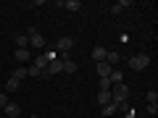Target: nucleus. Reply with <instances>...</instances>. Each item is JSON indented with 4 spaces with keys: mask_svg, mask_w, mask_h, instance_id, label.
Returning a JSON list of instances; mask_svg holds the SVG:
<instances>
[{
    "mask_svg": "<svg viewBox=\"0 0 158 118\" xmlns=\"http://www.w3.org/2000/svg\"><path fill=\"white\" fill-rule=\"evenodd\" d=\"M108 79H111V84H121V81H124V73H121V71H116V68H111Z\"/></svg>",
    "mask_w": 158,
    "mask_h": 118,
    "instance_id": "ddd939ff",
    "label": "nucleus"
},
{
    "mask_svg": "<svg viewBox=\"0 0 158 118\" xmlns=\"http://www.w3.org/2000/svg\"><path fill=\"white\" fill-rule=\"evenodd\" d=\"M8 102H11V100H8V95H0V108H6Z\"/></svg>",
    "mask_w": 158,
    "mask_h": 118,
    "instance_id": "393cba45",
    "label": "nucleus"
},
{
    "mask_svg": "<svg viewBox=\"0 0 158 118\" xmlns=\"http://www.w3.org/2000/svg\"><path fill=\"white\" fill-rule=\"evenodd\" d=\"M3 110H6V116H8V118H19V116H21V108H19L16 102H8Z\"/></svg>",
    "mask_w": 158,
    "mask_h": 118,
    "instance_id": "423d86ee",
    "label": "nucleus"
},
{
    "mask_svg": "<svg viewBox=\"0 0 158 118\" xmlns=\"http://www.w3.org/2000/svg\"><path fill=\"white\" fill-rule=\"evenodd\" d=\"M95 68H98V76H100V79H108V73H111V68H113V66H108V63L103 61V63H98Z\"/></svg>",
    "mask_w": 158,
    "mask_h": 118,
    "instance_id": "1a4fd4ad",
    "label": "nucleus"
},
{
    "mask_svg": "<svg viewBox=\"0 0 158 118\" xmlns=\"http://www.w3.org/2000/svg\"><path fill=\"white\" fill-rule=\"evenodd\" d=\"M98 102H100V108L108 105L111 102V92H98Z\"/></svg>",
    "mask_w": 158,
    "mask_h": 118,
    "instance_id": "dca6fc26",
    "label": "nucleus"
},
{
    "mask_svg": "<svg viewBox=\"0 0 158 118\" xmlns=\"http://www.w3.org/2000/svg\"><path fill=\"white\" fill-rule=\"evenodd\" d=\"M148 66H150V55H148V53H137V55L129 58V68L132 71H145Z\"/></svg>",
    "mask_w": 158,
    "mask_h": 118,
    "instance_id": "f03ea898",
    "label": "nucleus"
},
{
    "mask_svg": "<svg viewBox=\"0 0 158 118\" xmlns=\"http://www.w3.org/2000/svg\"><path fill=\"white\" fill-rule=\"evenodd\" d=\"M13 55H16V61H19V63H29V50H24V47H19Z\"/></svg>",
    "mask_w": 158,
    "mask_h": 118,
    "instance_id": "4468645a",
    "label": "nucleus"
},
{
    "mask_svg": "<svg viewBox=\"0 0 158 118\" xmlns=\"http://www.w3.org/2000/svg\"><path fill=\"white\" fill-rule=\"evenodd\" d=\"M50 61H53V55H50V53H42V55H37V58H34V63H32V66H37L40 71H45Z\"/></svg>",
    "mask_w": 158,
    "mask_h": 118,
    "instance_id": "39448f33",
    "label": "nucleus"
},
{
    "mask_svg": "<svg viewBox=\"0 0 158 118\" xmlns=\"http://www.w3.org/2000/svg\"><path fill=\"white\" fill-rule=\"evenodd\" d=\"M13 39H16V45H19V47H24V50L29 47V37H27L24 32H16V34H13Z\"/></svg>",
    "mask_w": 158,
    "mask_h": 118,
    "instance_id": "6e6552de",
    "label": "nucleus"
},
{
    "mask_svg": "<svg viewBox=\"0 0 158 118\" xmlns=\"http://www.w3.org/2000/svg\"><path fill=\"white\" fill-rule=\"evenodd\" d=\"M129 3H132V0H118V3H113V6H111V13H113V16H118V13L124 11Z\"/></svg>",
    "mask_w": 158,
    "mask_h": 118,
    "instance_id": "9d476101",
    "label": "nucleus"
},
{
    "mask_svg": "<svg viewBox=\"0 0 158 118\" xmlns=\"http://www.w3.org/2000/svg\"><path fill=\"white\" fill-rule=\"evenodd\" d=\"M61 6L69 8V11L74 13V11H79V8H82V3H79V0H66V3H61Z\"/></svg>",
    "mask_w": 158,
    "mask_h": 118,
    "instance_id": "2eb2a0df",
    "label": "nucleus"
},
{
    "mask_svg": "<svg viewBox=\"0 0 158 118\" xmlns=\"http://www.w3.org/2000/svg\"><path fill=\"white\" fill-rule=\"evenodd\" d=\"M11 79H16V81H21V79H27V68H24V66H21V68H16V71L11 73Z\"/></svg>",
    "mask_w": 158,
    "mask_h": 118,
    "instance_id": "a211bd4d",
    "label": "nucleus"
},
{
    "mask_svg": "<svg viewBox=\"0 0 158 118\" xmlns=\"http://www.w3.org/2000/svg\"><path fill=\"white\" fill-rule=\"evenodd\" d=\"M19 89V81H16V79H8V81H6V95H8V92H16Z\"/></svg>",
    "mask_w": 158,
    "mask_h": 118,
    "instance_id": "aec40b11",
    "label": "nucleus"
},
{
    "mask_svg": "<svg viewBox=\"0 0 158 118\" xmlns=\"http://www.w3.org/2000/svg\"><path fill=\"white\" fill-rule=\"evenodd\" d=\"M27 76H42V71L37 66H27Z\"/></svg>",
    "mask_w": 158,
    "mask_h": 118,
    "instance_id": "4be33fe9",
    "label": "nucleus"
},
{
    "mask_svg": "<svg viewBox=\"0 0 158 118\" xmlns=\"http://www.w3.org/2000/svg\"><path fill=\"white\" fill-rule=\"evenodd\" d=\"M29 118H40V116H29Z\"/></svg>",
    "mask_w": 158,
    "mask_h": 118,
    "instance_id": "a878e982",
    "label": "nucleus"
},
{
    "mask_svg": "<svg viewBox=\"0 0 158 118\" xmlns=\"http://www.w3.org/2000/svg\"><path fill=\"white\" fill-rule=\"evenodd\" d=\"M113 113H118V110H116V105H113V102H108V105H103L100 116H103V118H113Z\"/></svg>",
    "mask_w": 158,
    "mask_h": 118,
    "instance_id": "f8f14e48",
    "label": "nucleus"
},
{
    "mask_svg": "<svg viewBox=\"0 0 158 118\" xmlns=\"http://www.w3.org/2000/svg\"><path fill=\"white\" fill-rule=\"evenodd\" d=\"M27 37H29V47H45V37H42L34 26L27 29Z\"/></svg>",
    "mask_w": 158,
    "mask_h": 118,
    "instance_id": "7ed1b4c3",
    "label": "nucleus"
},
{
    "mask_svg": "<svg viewBox=\"0 0 158 118\" xmlns=\"http://www.w3.org/2000/svg\"><path fill=\"white\" fill-rule=\"evenodd\" d=\"M106 47H100V45H98V47H92V61H95V63H103V61H106Z\"/></svg>",
    "mask_w": 158,
    "mask_h": 118,
    "instance_id": "0eeeda50",
    "label": "nucleus"
},
{
    "mask_svg": "<svg viewBox=\"0 0 158 118\" xmlns=\"http://www.w3.org/2000/svg\"><path fill=\"white\" fill-rule=\"evenodd\" d=\"M148 113L156 116V113H158V102H148Z\"/></svg>",
    "mask_w": 158,
    "mask_h": 118,
    "instance_id": "5701e85b",
    "label": "nucleus"
},
{
    "mask_svg": "<svg viewBox=\"0 0 158 118\" xmlns=\"http://www.w3.org/2000/svg\"><path fill=\"white\" fill-rule=\"evenodd\" d=\"M98 87H100L98 92H111V79H100V84H98Z\"/></svg>",
    "mask_w": 158,
    "mask_h": 118,
    "instance_id": "412c9836",
    "label": "nucleus"
},
{
    "mask_svg": "<svg viewBox=\"0 0 158 118\" xmlns=\"http://www.w3.org/2000/svg\"><path fill=\"white\" fill-rule=\"evenodd\" d=\"M63 71H66V73H74V71H77V63H74L71 58H66V61H63Z\"/></svg>",
    "mask_w": 158,
    "mask_h": 118,
    "instance_id": "f3484780",
    "label": "nucleus"
},
{
    "mask_svg": "<svg viewBox=\"0 0 158 118\" xmlns=\"http://www.w3.org/2000/svg\"><path fill=\"white\" fill-rule=\"evenodd\" d=\"M124 100H129V87L121 81V84H113V89H111V102L113 105H118V102H124Z\"/></svg>",
    "mask_w": 158,
    "mask_h": 118,
    "instance_id": "f257e3e1",
    "label": "nucleus"
},
{
    "mask_svg": "<svg viewBox=\"0 0 158 118\" xmlns=\"http://www.w3.org/2000/svg\"><path fill=\"white\" fill-rule=\"evenodd\" d=\"M71 47H74V37H61V39L56 42V50H61L63 55H66V53L71 50Z\"/></svg>",
    "mask_w": 158,
    "mask_h": 118,
    "instance_id": "20e7f679",
    "label": "nucleus"
},
{
    "mask_svg": "<svg viewBox=\"0 0 158 118\" xmlns=\"http://www.w3.org/2000/svg\"><path fill=\"white\" fill-rule=\"evenodd\" d=\"M116 110H121V113L127 116V113H129V110H135V108L129 105V100H124V102H118V105H116Z\"/></svg>",
    "mask_w": 158,
    "mask_h": 118,
    "instance_id": "6ab92c4d",
    "label": "nucleus"
},
{
    "mask_svg": "<svg viewBox=\"0 0 158 118\" xmlns=\"http://www.w3.org/2000/svg\"><path fill=\"white\" fill-rule=\"evenodd\" d=\"M148 102H158V92H156V89L148 92Z\"/></svg>",
    "mask_w": 158,
    "mask_h": 118,
    "instance_id": "b1692460",
    "label": "nucleus"
},
{
    "mask_svg": "<svg viewBox=\"0 0 158 118\" xmlns=\"http://www.w3.org/2000/svg\"><path fill=\"white\" fill-rule=\"evenodd\" d=\"M118 61H121V55H118L116 50H108V53H106V63H108V66H116Z\"/></svg>",
    "mask_w": 158,
    "mask_h": 118,
    "instance_id": "9b49d317",
    "label": "nucleus"
}]
</instances>
